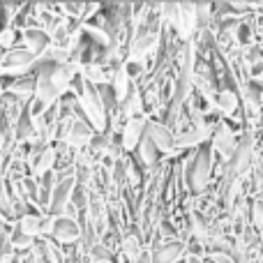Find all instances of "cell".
I'll use <instances>...</instances> for the list:
<instances>
[{
	"label": "cell",
	"mask_w": 263,
	"mask_h": 263,
	"mask_svg": "<svg viewBox=\"0 0 263 263\" xmlns=\"http://www.w3.org/2000/svg\"><path fill=\"white\" fill-rule=\"evenodd\" d=\"M143 252H145V247H143V240H141L139 233H134V231L125 233L123 240H120V256H125V259L132 261V263H136Z\"/></svg>",
	"instance_id": "15"
},
{
	"label": "cell",
	"mask_w": 263,
	"mask_h": 263,
	"mask_svg": "<svg viewBox=\"0 0 263 263\" xmlns=\"http://www.w3.org/2000/svg\"><path fill=\"white\" fill-rule=\"evenodd\" d=\"M51 46V37L42 28H26L23 30V49H28L35 58H40L46 49Z\"/></svg>",
	"instance_id": "13"
},
{
	"label": "cell",
	"mask_w": 263,
	"mask_h": 263,
	"mask_svg": "<svg viewBox=\"0 0 263 263\" xmlns=\"http://www.w3.org/2000/svg\"><path fill=\"white\" fill-rule=\"evenodd\" d=\"M14 44H16V30L12 26L0 28V49L9 51V49H14Z\"/></svg>",
	"instance_id": "21"
},
{
	"label": "cell",
	"mask_w": 263,
	"mask_h": 263,
	"mask_svg": "<svg viewBox=\"0 0 263 263\" xmlns=\"http://www.w3.org/2000/svg\"><path fill=\"white\" fill-rule=\"evenodd\" d=\"M150 254H153V263H182L187 256V245H185V240L162 242Z\"/></svg>",
	"instance_id": "12"
},
{
	"label": "cell",
	"mask_w": 263,
	"mask_h": 263,
	"mask_svg": "<svg viewBox=\"0 0 263 263\" xmlns=\"http://www.w3.org/2000/svg\"><path fill=\"white\" fill-rule=\"evenodd\" d=\"M134 153H136V159H139V166H141V168H153V166H157V164H159V157H162L148 136H143V139H141L139 148H136Z\"/></svg>",
	"instance_id": "17"
},
{
	"label": "cell",
	"mask_w": 263,
	"mask_h": 263,
	"mask_svg": "<svg viewBox=\"0 0 263 263\" xmlns=\"http://www.w3.org/2000/svg\"><path fill=\"white\" fill-rule=\"evenodd\" d=\"M250 227L263 233V199H252L250 205Z\"/></svg>",
	"instance_id": "19"
},
{
	"label": "cell",
	"mask_w": 263,
	"mask_h": 263,
	"mask_svg": "<svg viewBox=\"0 0 263 263\" xmlns=\"http://www.w3.org/2000/svg\"><path fill=\"white\" fill-rule=\"evenodd\" d=\"M145 136L153 141V145L157 148L159 155L164 157H176V134L162 123V120H155V118H148V125H145Z\"/></svg>",
	"instance_id": "6"
},
{
	"label": "cell",
	"mask_w": 263,
	"mask_h": 263,
	"mask_svg": "<svg viewBox=\"0 0 263 263\" xmlns=\"http://www.w3.org/2000/svg\"><path fill=\"white\" fill-rule=\"evenodd\" d=\"M0 263H21V259H16V256H9V259L0 261Z\"/></svg>",
	"instance_id": "24"
},
{
	"label": "cell",
	"mask_w": 263,
	"mask_h": 263,
	"mask_svg": "<svg viewBox=\"0 0 263 263\" xmlns=\"http://www.w3.org/2000/svg\"><path fill=\"white\" fill-rule=\"evenodd\" d=\"M145 125H148V116L129 118L127 123H123V129H120V150L123 153L129 155L139 148L141 139L145 136Z\"/></svg>",
	"instance_id": "9"
},
{
	"label": "cell",
	"mask_w": 263,
	"mask_h": 263,
	"mask_svg": "<svg viewBox=\"0 0 263 263\" xmlns=\"http://www.w3.org/2000/svg\"><path fill=\"white\" fill-rule=\"evenodd\" d=\"M132 86H134V83H132V79L127 77L125 67L120 65V67L114 72V79H111V92H114V97H116V104H123V102L127 100Z\"/></svg>",
	"instance_id": "16"
},
{
	"label": "cell",
	"mask_w": 263,
	"mask_h": 263,
	"mask_svg": "<svg viewBox=\"0 0 263 263\" xmlns=\"http://www.w3.org/2000/svg\"><path fill=\"white\" fill-rule=\"evenodd\" d=\"M81 236H83V231H81V227H79L77 219L55 217L53 233H51V238H53V240L58 242L60 247H65V245H77V242L81 240Z\"/></svg>",
	"instance_id": "11"
},
{
	"label": "cell",
	"mask_w": 263,
	"mask_h": 263,
	"mask_svg": "<svg viewBox=\"0 0 263 263\" xmlns=\"http://www.w3.org/2000/svg\"><path fill=\"white\" fill-rule=\"evenodd\" d=\"M60 139L67 148H77V150H83L92 143L95 139V129L83 120L81 114H74V116H67L63 118V132H60Z\"/></svg>",
	"instance_id": "4"
},
{
	"label": "cell",
	"mask_w": 263,
	"mask_h": 263,
	"mask_svg": "<svg viewBox=\"0 0 263 263\" xmlns=\"http://www.w3.org/2000/svg\"><path fill=\"white\" fill-rule=\"evenodd\" d=\"M215 153L210 145H201V148L192 150L185 159H182V185L187 190V196H203L210 192L215 180Z\"/></svg>",
	"instance_id": "1"
},
{
	"label": "cell",
	"mask_w": 263,
	"mask_h": 263,
	"mask_svg": "<svg viewBox=\"0 0 263 263\" xmlns=\"http://www.w3.org/2000/svg\"><path fill=\"white\" fill-rule=\"evenodd\" d=\"M37 67V58L23 46H14L0 53V77H26Z\"/></svg>",
	"instance_id": "3"
},
{
	"label": "cell",
	"mask_w": 263,
	"mask_h": 263,
	"mask_svg": "<svg viewBox=\"0 0 263 263\" xmlns=\"http://www.w3.org/2000/svg\"><path fill=\"white\" fill-rule=\"evenodd\" d=\"M42 254H44L42 259H49V263H67V256L60 250L58 242L46 240V238H44V242H42Z\"/></svg>",
	"instance_id": "18"
},
{
	"label": "cell",
	"mask_w": 263,
	"mask_h": 263,
	"mask_svg": "<svg viewBox=\"0 0 263 263\" xmlns=\"http://www.w3.org/2000/svg\"><path fill=\"white\" fill-rule=\"evenodd\" d=\"M55 159H58V150L53 145H40L30 153L28 157V166H30L32 178H44L46 173L53 171Z\"/></svg>",
	"instance_id": "10"
},
{
	"label": "cell",
	"mask_w": 263,
	"mask_h": 263,
	"mask_svg": "<svg viewBox=\"0 0 263 263\" xmlns=\"http://www.w3.org/2000/svg\"><path fill=\"white\" fill-rule=\"evenodd\" d=\"M97 263H116L114 259H109V261H97Z\"/></svg>",
	"instance_id": "25"
},
{
	"label": "cell",
	"mask_w": 263,
	"mask_h": 263,
	"mask_svg": "<svg viewBox=\"0 0 263 263\" xmlns=\"http://www.w3.org/2000/svg\"><path fill=\"white\" fill-rule=\"evenodd\" d=\"M9 245H12V250L26 252V250H32V245H35V240H30V238L21 236V233H18V231H14L12 236H9Z\"/></svg>",
	"instance_id": "22"
},
{
	"label": "cell",
	"mask_w": 263,
	"mask_h": 263,
	"mask_svg": "<svg viewBox=\"0 0 263 263\" xmlns=\"http://www.w3.org/2000/svg\"><path fill=\"white\" fill-rule=\"evenodd\" d=\"M261 263H263V261H261Z\"/></svg>",
	"instance_id": "28"
},
{
	"label": "cell",
	"mask_w": 263,
	"mask_h": 263,
	"mask_svg": "<svg viewBox=\"0 0 263 263\" xmlns=\"http://www.w3.org/2000/svg\"><path fill=\"white\" fill-rule=\"evenodd\" d=\"M205 259H208L210 263H236L231 252H208Z\"/></svg>",
	"instance_id": "23"
},
{
	"label": "cell",
	"mask_w": 263,
	"mask_h": 263,
	"mask_svg": "<svg viewBox=\"0 0 263 263\" xmlns=\"http://www.w3.org/2000/svg\"><path fill=\"white\" fill-rule=\"evenodd\" d=\"M238 141H240L238 139V134L229 127L227 120H222V123L213 129V136H210V148H213L215 157H219V162L227 164L229 159L236 155Z\"/></svg>",
	"instance_id": "5"
},
{
	"label": "cell",
	"mask_w": 263,
	"mask_h": 263,
	"mask_svg": "<svg viewBox=\"0 0 263 263\" xmlns=\"http://www.w3.org/2000/svg\"><path fill=\"white\" fill-rule=\"evenodd\" d=\"M12 203H9V196H7V187H5V176H3V168H0V215L3 217H12Z\"/></svg>",
	"instance_id": "20"
},
{
	"label": "cell",
	"mask_w": 263,
	"mask_h": 263,
	"mask_svg": "<svg viewBox=\"0 0 263 263\" xmlns=\"http://www.w3.org/2000/svg\"><path fill=\"white\" fill-rule=\"evenodd\" d=\"M215 109L224 120L236 118L240 114V90L233 83H224L219 86L217 97H215Z\"/></svg>",
	"instance_id": "8"
},
{
	"label": "cell",
	"mask_w": 263,
	"mask_h": 263,
	"mask_svg": "<svg viewBox=\"0 0 263 263\" xmlns=\"http://www.w3.org/2000/svg\"><path fill=\"white\" fill-rule=\"evenodd\" d=\"M74 190H77V178H74L72 173L58 178V182H55V187H53V194H51V201H49V215L60 217V215L65 213V208L72 203Z\"/></svg>",
	"instance_id": "7"
},
{
	"label": "cell",
	"mask_w": 263,
	"mask_h": 263,
	"mask_svg": "<svg viewBox=\"0 0 263 263\" xmlns=\"http://www.w3.org/2000/svg\"><path fill=\"white\" fill-rule=\"evenodd\" d=\"M205 263H208V261H205Z\"/></svg>",
	"instance_id": "27"
},
{
	"label": "cell",
	"mask_w": 263,
	"mask_h": 263,
	"mask_svg": "<svg viewBox=\"0 0 263 263\" xmlns=\"http://www.w3.org/2000/svg\"><path fill=\"white\" fill-rule=\"evenodd\" d=\"M72 86H77V104H79V111L83 114V120H86L95 132L104 134L106 125H109V109H106L100 90L88 86L81 77L74 79Z\"/></svg>",
	"instance_id": "2"
},
{
	"label": "cell",
	"mask_w": 263,
	"mask_h": 263,
	"mask_svg": "<svg viewBox=\"0 0 263 263\" xmlns=\"http://www.w3.org/2000/svg\"><path fill=\"white\" fill-rule=\"evenodd\" d=\"M0 12H3V7H0Z\"/></svg>",
	"instance_id": "26"
},
{
	"label": "cell",
	"mask_w": 263,
	"mask_h": 263,
	"mask_svg": "<svg viewBox=\"0 0 263 263\" xmlns=\"http://www.w3.org/2000/svg\"><path fill=\"white\" fill-rule=\"evenodd\" d=\"M9 95H14L21 104H30L32 97H35V77L26 74V77L12 81L9 83Z\"/></svg>",
	"instance_id": "14"
}]
</instances>
